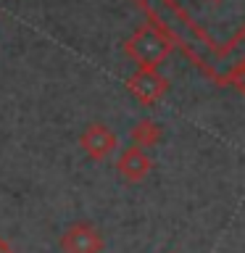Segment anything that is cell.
<instances>
[{"label":"cell","mask_w":245,"mask_h":253,"mask_svg":"<svg viewBox=\"0 0 245 253\" xmlns=\"http://www.w3.org/2000/svg\"><path fill=\"white\" fill-rule=\"evenodd\" d=\"M79 145H82L84 156L92 158V161H103L106 156L114 153L116 148V134L103 124H90L79 137Z\"/></svg>","instance_id":"cell-2"},{"label":"cell","mask_w":245,"mask_h":253,"mask_svg":"<svg viewBox=\"0 0 245 253\" xmlns=\"http://www.w3.org/2000/svg\"><path fill=\"white\" fill-rule=\"evenodd\" d=\"M61 253H100L103 237L90 221H71L61 232Z\"/></svg>","instance_id":"cell-1"},{"label":"cell","mask_w":245,"mask_h":253,"mask_svg":"<svg viewBox=\"0 0 245 253\" xmlns=\"http://www.w3.org/2000/svg\"><path fill=\"white\" fill-rule=\"evenodd\" d=\"M0 253H16V251H13V245L8 243L3 235H0Z\"/></svg>","instance_id":"cell-4"},{"label":"cell","mask_w":245,"mask_h":253,"mask_svg":"<svg viewBox=\"0 0 245 253\" xmlns=\"http://www.w3.org/2000/svg\"><path fill=\"white\" fill-rule=\"evenodd\" d=\"M148 158L140 153L137 148H129V150H124L122 158H119V171H122V177L124 179H129V182H137L145 177V171H148Z\"/></svg>","instance_id":"cell-3"}]
</instances>
